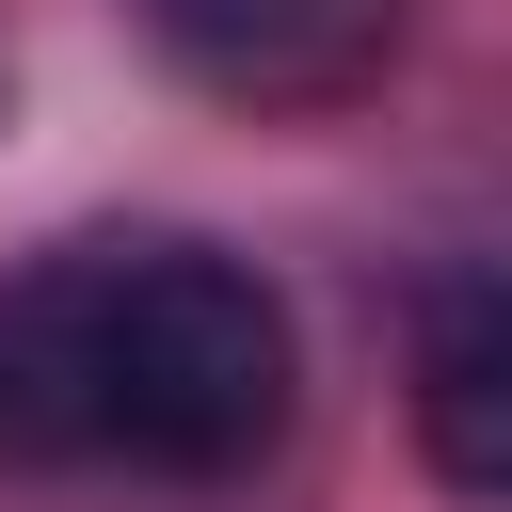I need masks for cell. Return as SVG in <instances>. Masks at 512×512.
I'll use <instances>...</instances> for the list:
<instances>
[{
  "label": "cell",
  "instance_id": "6da1fadb",
  "mask_svg": "<svg viewBox=\"0 0 512 512\" xmlns=\"http://www.w3.org/2000/svg\"><path fill=\"white\" fill-rule=\"evenodd\" d=\"M288 304L208 240H64L0 272V464L224 480L288 432Z\"/></svg>",
  "mask_w": 512,
  "mask_h": 512
},
{
  "label": "cell",
  "instance_id": "7a4b0ae2",
  "mask_svg": "<svg viewBox=\"0 0 512 512\" xmlns=\"http://www.w3.org/2000/svg\"><path fill=\"white\" fill-rule=\"evenodd\" d=\"M144 32L224 96H336L400 48V0H144Z\"/></svg>",
  "mask_w": 512,
  "mask_h": 512
},
{
  "label": "cell",
  "instance_id": "3957f363",
  "mask_svg": "<svg viewBox=\"0 0 512 512\" xmlns=\"http://www.w3.org/2000/svg\"><path fill=\"white\" fill-rule=\"evenodd\" d=\"M416 432L448 496H512V288L448 272L416 304Z\"/></svg>",
  "mask_w": 512,
  "mask_h": 512
}]
</instances>
